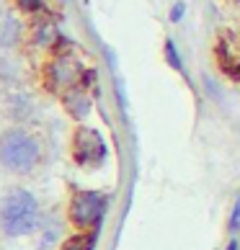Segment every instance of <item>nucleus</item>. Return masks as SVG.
Wrapping results in <instances>:
<instances>
[{
  "label": "nucleus",
  "mask_w": 240,
  "mask_h": 250,
  "mask_svg": "<svg viewBox=\"0 0 240 250\" xmlns=\"http://www.w3.org/2000/svg\"><path fill=\"white\" fill-rule=\"evenodd\" d=\"M106 211V199L98 191H75L67 204V219L78 232L93 229Z\"/></svg>",
  "instance_id": "4"
},
{
  "label": "nucleus",
  "mask_w": 240,
  "mask_h": 250,
  "mask_svg": "<svg viewBox=\"0 0 240 250\" xmlns=\"http://www.w3.org/2000/svg\"><path fill=\"white\" fill-rule=\"evenodd\" d=\"M42 147L36 142V137L23 132V129H11L0 137V163L5 170L11 173H31L39 165Z\"/></svg>",
  "instance_id": "2"
},
{
  "label": "nucleus",
  "mask_w": 240,
  "mask_h": 250,
  "mask_svg": "<svg viewBox=\"0 0 240 250\" xmlns=\"http://www.w3.org/2000/svg\"><path fill=\"white\" fill-rule=\"evenodd\" d=\"M65 106H67V114L72 116H86L90 111V98L86 96V90H72V93L65 96Z\"/></svg>",
  "instance_id": "6"
},
{
  "label": "nucleus",
  "mask_w": 240,
  "mask_h": 250,
  "mask_svg": "<svg viewBox=\"0 0 240 250\" xmlns=\"http://www.w3.org/2000/svg\"><path fill=\"white\" fill-rule=\"evenodd\" d=\"M70 152H72V160H75L80 168L96 170L106 163L109 147H106V140L101 137L98 129L78 126L75 132H72V140H70Z\"/></svg>",
  "instance_id": "3"
},
{
  "label": "nucleus",
  "mask_w": 240,
  "mask_h": 250,
  "mask_svg": "<svg viewBox=\"0 0 240 250\" xmlns=\"http://www.w3.org/2000/svg\"><path fill=\"white\" fill-rule=\"evenodd\" d=\"M83 80H86V70L83 64L70 57V54H57L49 64H47V85L54 93L67 96L72 90H80Z\"/></svg>",
  "instance_id": "5"
},
{
  "label": "nucleus",
  "mask_w": 240,
  "mask_h": 250,
  "mask_svg": "<svg viewBox=\"0 0 240 250\" xmlns=\"http://www.w3.org/2000/svg\"><path fill=\"white\" fill-rule=\"evenodd\" d=\"M39 225V201L31 191L16 188L13 193H8L3 207H0V227L5 235L21 237L29 235Z\"/></svg>",
  "instance_id": "1"
},
{
  "label": "nucleus",
  "mask_w": 240,
  "mask_h": 250,
  "mask_svg": "<svg viewBox=\"0 0 240 250\" xmlns=\"http://www.w3.org/2000/svg\"><path fill=\"white\" fill-rule=\"evenodd\" d=\"M62 250H93V235H90V232L72 235L67 243L62 245Z\"/></svg>",
  "instance_id": "7"
},
{
  "label": "nucleus",
  "mask_w": 240,
  "mask_h": 250,
  "mask_svg": "<svg viewBox=\"0 0 240 250\" xmlns=\"http://www.w3.org/2000/svg\"><path fill=\"white\" fill-rule=\"evenodd\" d=\"M227 250H240V240H233V243L227 245Z\"/></svg>",
  "instance_id": "12"
},
{
  "label": "nucleus",
  "mask_w": 240,
  "mask_h": 250,
  "mask_svg": "<svg viewBox=\"0 0 240 250\" xmlns=\"http://www.w3.org/2000/svg\"><path fill=\"white\" fill-rule=\"evenodd\" d=\"M230 229H233V232H240V196H238L235 207H233V217H230Z\"/></svg>",
  "instance_id": "10"
},
{
  "label": "nucleus",
  "mask_w": 240,
  "mask_h": 250,
  "mask_svg": "<svg viewBox=\"0 0 240 250\" xmlns=\"http://www.w3.org/2000/svg\"><path fill=\"white\" fill-rule=\"evenodd\" d=\"M165 54H168V62L173 64V67H176V70H183V64H181V60H178V52H176V44H173V42L165 44Z\"/></svg>",
  "instance_id": "9"
},
{
  "label": "nucleus",
  "mask_w": 240,
  "mask_h": 250,
  "mask_svg": "<svg viewBox=\"0 0 240 250\" xmlns=\"http://www.w3.org/2000/svg\"><path fill=\"white\" fill-rule=\"evenodd\" d=\"M18 3V8L21 11H26V13H39L42 8H44V0H16Z\"/></svg>",
  "instance_id": "8"
},
{
  "label": "nucleus",
  "mask_w": 240,
  "mask_h": 250,
  "mask_svg": "<svg viewBox=\"0 0 240 250\" xmlns=\"http://www.w3.org/2000/svg\"><path fill=\"white\" fill-rule=\"evenodd\" d=\"M183 11H186V5H183V3H176V5H173V11H171V21H181V18H183Z\"/></svg>",
  "instance_id": "11"
}]
</instances>
